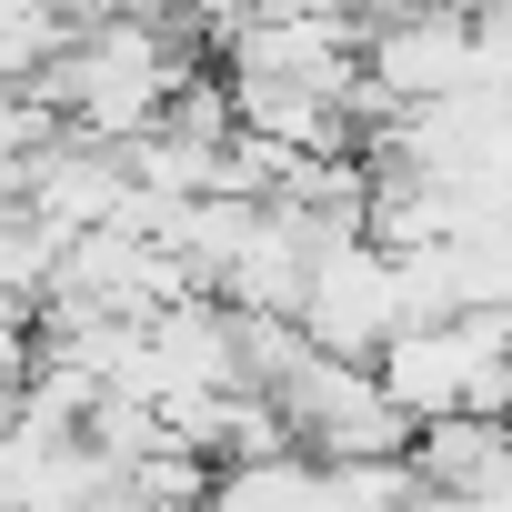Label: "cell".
Returning a JSON list of instances; mask_svg holds the SVG:
<instances>
[{
    "instance_id": "cell-1",
    "label": "cell",
    "mask_w": 512,
    "mask_h": 512,
    "mask_svg": "<svg viewBox=\"0 0 512 512\" xmlns=\"http://www.w3.org/2000/svg\"><path fill=\"white\" fill-rule=\"evenodd\" d=\"M372 382L392 392L402 422H442V412H502V312H452V322H412L372 352Z\"/></svg>"
},
{
    "instance_id": "cell-2",
    "label": "cell",
    "mask_w": 512,
    "mask_h": 512,
    "mask_svg": "<svg viewBox=\"0 0 512 512\" xmlns=\"http://www.w3.org/2000/svg\"><path fill=\"white\" fill-rule=\"evenodd\" d=\"M402 472H412V492L502 502V412H442V422H412Z\"/></svg>"
},
{
    "instance_id": "cell-3",
    "label": "cell",
    "mask_w": 512,
    "mask_h": 512,
    "mask_svg": "<svg viewBox=\"0 0 512 512\" xmlns=\"http://www.w3.org/2000/svg\"><path fill=\"white\" fill-rule=\"evenodd\" d=\"M191 512H332V472L302 452H262V462H211Z\"/></svg>"
}]
</instances>
